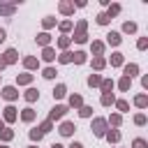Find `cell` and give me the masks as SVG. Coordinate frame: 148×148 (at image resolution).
Segmentation results:
<instances>
[{
	"label": "cell",
	"instance_id": "3",
	"mask_svg": "<svg viewBox=\"0 0 148 148\" xmlns=\"http://www.w3.org/2000/svg\"><path fill=\"white\" fill-rule=\"evenodd\" d=\"M86 25H88L86 21H79L76 32H74V42H79V44H81V42H86V39H88V35H86Z\"/></svg>",
	"mask_w": 148,
	"mask_h": 148
},
{
	"label": "cell",
	"instance_id": "33",
	"mask_svg": "<svg viewBox=\"0 0 148 148\" xmlns=\"http://www.w3.org/2000/svg\"><path fill=\"white\" fill-rule=\"evenodd\" d=\"M109 123H111V125H113V127H118V125H120V123H123V118H120V113H113V116H111V118H109Z\"/></svg>",
	"mask_w": 148,
	"mask_h": 148
},
{
	"label": "cell",
	"instance_id": "2",
	"mask_svg": "<svg viewBox=\"0 0 148 148\" xmlns=\"http://www.w3.org/2000/svg\"><path fill=\"white\" fill-rule=\"evenodd\" d=\"M92 132H95V136H104L106 134V120L104 118H95L92 120Z\"/></svg>",
	"mask_w": 148,
	"mask_h": 148
},
{
	"label": "cell",
	"instance_id": "40",
	"mask_svg": "<svg viewBox=\"0 0 148 148\" xmlns=\"http://www.w3.org/2000/svg\"><path fill=\"white\" fill-rule=\"evenodd\" d=\"M58 46H60V49H67V46H69V37H60V39H58Z\"/></svg>",
	"mask_w": 148,
	"mask_h": 148
},
{
	"label": "cell",
	"instance_id": "23",
	"mask_svg": "<svg viewBox=\"0 0 148 148\" xmlns=\"http://www.w3.org/2000/svg\"><path fill=\"white\" fill-rule=\"evenodd\" d=\"M130 86H132V79H127V76H123V79L118 81V88H120V90H130Z\"/></svg>",
	"mask_w": 148,
	"mask_h": 148
},
{
	"label": "cell",
	"instance_id": "37",
	"mask_svg": "<svg viewBox=\"0 0 148 148\" xmlns=\"http://www.w3.org/2000/svg\"><path fill=\"white\" fill-rule=\"evenodd\" d=\"M58 60H60V62H72V53H69V51H65L62 56H58Z\"/></svg>",
	"mask_w": 148,
	"mask_h": 148
},
{
	"label": "cell",
	"instance_id": "16",
	"mask_svg": "<svg viewBox=\"0 0 148 148\" xmlns=\"http://www.w3.org/2000/svg\"><path fill=\"white\" fill-rule=\"evenodd\" d=\"M69 106H74V109H81V106H83V99H81V95H72V97H69Z\"/></svg>",
	"mask_w": 148,
	"mask_h": 148
},
{
	"label": "cell",
	"instance_id": "29",
	"mask_svg": "<svg viewBox=\"0 0 148 148\" xmlns=\"http://www.w3.org/2000/svg\"><path fill=\"white\" fill-rule=\"evenodd\" d=\"M106 139H109V141H113V143H116V141H118V139H120V132H118V130H111V132H106Z\"/></svg>",
	"mask_w": 148,
	"mask_h": 148
},
{
	"label": "cell",
	"instance_id": "14",
	"mask_svg": "<svg viewBox=\"0 0 148 148\" xmlns=\"http://www.w3.org/2000/svg\"><path fill=\"white\" fill-rule=\"evenodd\" d=\"M49 39H51L49 32H39V35H37V44H39V46H49Z\"/></svg>",
	"mask_w": 148,
	"mask_h": 148
},
{
	"label": "cell",
	"instance_id": "45",
	"mask_svg": "<svg viewBox=\"0 0 148 148\" xmlns=\"http://www.w3.org/2000/svg\"><path fill=\"white\" fill-rule=\"evenodd\" d=\"M136 46H139V49H146V46H148V39H146V37H141V39H139V44H136Z\"/></svg>",
	"mask_w": 148,
	"mask_h": 148
},
{
	"label": "cell",
	"instance_id": "27",
	"mask_svg": "<svg viewBox=\"0 0 148 148\" xmlns=\"http://www.w3.org/2000/svg\"><path fill=\"white\" fill-rule=\"evenodd\" d=\"M99 83H102L99 74H90V76H88V86H99Z\"/></svg>",
	"mask_w": 148,
	"mask_h": 148
},
{
	"label": "cell",
	"instance_id": "28",
	"mask_svg": "<svg viewBox=\"0 0 148 148\" xmlns=\"http://www.w3.org/2000/svg\"><path fill=\"white\" fill-rule=\"evenodd\" d=\"M14 136V132L12 130H0V141H9Z\"/></svg>",
	"mask_w": 148,
	"mask_h": 148
},
{
	"label": "cell",
	"instance_id": "34",
	"mask_svg": "<svg viewBox=\"0 0 148 148\" xmlns=\"http://www.w3.org/2000/svg\"><path fill=\"white\" fill-rule=\"evenodd\" d=\"M132 148H148V143H146V139H134Z\"/></svg>",
	"mask_w": 148,
	"mask_h": 148
},
{
	"label": "cell",
	"instance_id": "38",
	"mask_svg": "<svg viewBox=\"0 0 148 148\" xmlns=\"http://www.w3.org/2000/svg\"><path fill=\"white\" fill-rule=\"evenodd\" d=\"M42 76H44V79H53V76H56V69H53V67H46Z\"/></svg>",
	"mask_w": 148,
	"mask_h": 148
},
{
	"label": "cell",
	"instance_id": "7",
	"mask_svg": "<svg viewBox=\"0 0 148 148\" xmlns=\"http://www.w3.org/2000/svg\"><path fill=\"white\" fill-rule=\"evenodd\" d=\"M60 134H62V136H72V134H74V123H69V120L62 123V125H60Z\"/></svg>",
	"mask_w": 148,
	"mask_h": 148
},
{
	"label": "cell",
	"instance_id": "48",
	"mask_svg": "<svg viewBox=\"0 0 148 148\" xmlns=\"http://www.w3.org/2000/svg\"><path fill=\"white\" fill-rule=\"evenodd\" d=\"M0 42H5V30L0 28Z\"/></svg>",
	"mask_w": 148,
	"mask_h": 148
},
{
	"label": "cell",
	"instance_id": "8",
	"mask_svg": "<svg viewBox=\"0 0 148 148\" xmlns=\"http://www.w3.org/2000/svg\"><path fill=\"white\" fill-rule=\"evenodd\" d=\"M23 65H25V69H37L39 67V60L32 58V56H28V58H23Z\"/></svg>",
	"mask_w": 148,
	"mask_h": 148
},
{
	"label": "cell",
	"instance_id": "17",
	"mask_svg": "<svg viewBox=\"0 0 148 148\" xmlns=\"http://www.w3.org/2000/svg\"><path fill=\"white\" fill-rule=\"evenodd\" d=\"M72 60H74L76 65H81V62H86V53H83V51H74V53H72Z\"/></svg>",
	"mask_w": 148,
	"mask_h": 148
},
{
	"label": "cell",
	"instance_id": "49",
	"mask_svg": "<svg viewBox=\"0 0 148 148\" xmlns=\"http://www.w3.org/2000/svg\"><path fill=\"white\" fill-rule=\"evenodd\" d=\"M51 148H62V146H60V143H53V146H51Z\"/></svg>",
	"mask_w": 148,
	"mask_h": 148
},
{
	"label": "cell",
	"instance_id": "6",
	"mask_svg": "<svg viewBox=\"0 0 148 148\" xmlns=\"http://www.w3.org/2000/svg\"><path fill=\"white\" fill-rule=\"evenodd\" d=\"M2 60H5L7 65H12V62H16V60H18V53H16L14 49H7V51H5V56H2Z\"/></svg>",
	"mask_w": 148,
	"mask_h": 148
},
{
	"label": "cell",
	"instance_id": "31",
	"mask_svg": "<svg viewBox=\"0 0 148 148\" xmlns=\"http://www.w3.org/2000/svg\"><path fill=\"white\" fill-rule=\"evenodd\" d=\"M134 104H136V106H141V109H143V106H146V104H148V97H146V95H139V97H136V99H134Z\"/></svg>",
	"mask_w": 148,
	"mask_h": 148
},
{
	"label": "cell",
	"instance_id": "42",
	"mask_svg": "<svg viewBox=\"0 0 148 148\" xmlns=\"http://www.w3.org/2000/svg\"><path fill=\"white\" fill-rule=\"evenodd\" d=\"M134 123H136V125H146V116H143V113H136V116H134Z\"/></svg>",
	"mask_w": 148,
	"mask_h": 148
},
{
	"label": "cell",
	"instance_id": "19",
	"mask_svg": "<svg viewBox=\"0 0 148 148\" xmlns=\"http://www.w3.org/2000/svg\"><path fill=\"white\" fill-rule=\"evenodd\" d=\"M60 12L62 14H72L74 12V2H60Z\"/></svg>",
	"mask_w": 148,
	"mask_h": 148
},
{
	"label": "cell",
	"instance_id": "50",
	"mask_svg": "<svg viewBox=\"0 0 148 148\" xmlns=\"http://www.w3.org/2000/svg\"><path fill=\"white\" fill-rule=\"evenodd\" d=\"M0 130H5V127H2V120H0Z\"/></svg>",
	"mask_w": 148,
	"mask_h": 148
},
{
	"label": "cell",
	"instance_id": "41",
	"mask_svg": "<svg viewBox=\"0 0 148 148\" xmlns=\"http://www.w3.org/2000/svg\"><path fill=\"white\" fill-rule=\"evenodd\" d=\"M116 106H118L120 111H127V109H130V104H127L125 99H118V102H116Z\"/></svg>",
	"mask_w": 148,
	"mask_h": 148
},
{
	"label": "cell",
	"instance_id": "24",
	"mask_svg": "<svg viewBox=\"0 0 148 148\" xmlns=\"http://www.w3.org/2000/svg\"><path fill=\"white\" fill-rule=\"evenodd\" d=\"M113 102H116L113 92H104V95H102V104H104V106H109V104H113Z\"/></svg>",
	"mask_w": 148,
	"mask_h": 148
},
{
	"label": "cell",
	"instance_id": "36",
	"mask_svg": "<svg viewBox=\"0 0 148 148\" xmlns=\"http://www.w3.org/2000/svg\"><path fill=\"white\" fill-rule=\"evenodd\" d=\"M123 30H125V32H136V23H132V21H127V23L123 25Z\"/></svg>",
	"mask_w": 148,
	"mask_h": 148
},
{
	"label": "cell",
	"instance_id": "13",
	"mask_svg": "<svg viewBox=\"0 0 148 148\" xmlns=\"http://www.w3.org/2000/svg\"><path fill=\"white\" fill-rule=\"evenodd\" d=\"M14 9H16V5L12 2V5H7V2H0V14H14Z\"/></svg>",
	"mask_w": 148,
	"mask_h": 148
},
{
	"label": "cell",
	"instance_id": "9",
	"mask_svg": "<svg viewBox=\"0 0 148 148\" xmlns=\"http://www.w3.org/2000/svg\"><path fill=\"white\" fill-rule=\"evenodd\" d=\"M120 39H123V37H120V32H109V35H106V42H109L111 46H118V44H120Z\"/></svg>",
	"mask_w": 148,
	"mask_h": 148
},
{
	"label": "cell",
	"instance_id": "1",
	"mask_svg": "<svg viewBox=\"0 0 148 148\" xmlns=\"http://www.w3.org/2000/svg\"><path fill=\"white\" fill-rule=\"evenodd\" d=\"M51 127H53V123H51V120H44L42 125H37L35 130H30V139H32V141H39V139H42Z\"/></svg>",
	"mask_w": 148,
	"mask_h": 148
},
{
	"label": "cell",
	"instance_id": "46",
	"mask_svg": "<svg viewBox=\"0 0 148 148\" xmlns=\"http://www.w3.org/2000/svg\"><path fill=\"white\" fill-rule=\"evenodd\" d=\"M2 67H7V62H5V60H2V56H0V69H2Z\"/></svg>",
	"mask_w": 148,
	"mask_h": 148
},
{
	"label": "cell",
	"instance_id": "11",
	"mask_svg": "<svg viewBox=\"0 0 148 148\" xmlns=\"http://www.w3.org/2000/svg\"><path fill=\"white\" fill-rule=\"evenodd\" d=\"M32 81V74H16V83L18 86H28Z\"/></svg>",
	"mask_w": 148,
	"mask_h": 148
},
{
	"label": "cell",
	"instance_id": "15",
	"mask_svg": "<svg viewBox=\"0 0 148 148\" xmlns=\"http://www.w3.org/2000/svg\"><path fill=\"white\" fill-rule=\"evenodd\" d=\"M23 97H25V102H35V99H37V97H39V92H37V90H35V88H28V90H25V95H23Z\"/></svg>",
	"mask_w": 148,
	"mask_h": 148
},
{
	"label": "cell",
	"instance_id": "4",
	"mask_svg": "<svg viewBox=\"0 0 148 148\" xmlns=\"http://www.w3.org/2000/svg\"><path fill=\"white\" fill-rule=\"evenodd\" d=\"M65 113H67V106L58 104V106H53V109H51V113H49V120H51V123H53V120H60Z\"/></svg>",
	"mask_w": 148,
	"mask_h": 148
},
{
	"label": "cell",
	"instance_id": "44",
	"mask_svg": "<svg viewBox=\"0 0 148 148\" xmlns=\"http://www.w3.org/2000/svg\"><path fill=\"white\" fill-rule=\"evenodd\" d=\"M60 30H62V32L72 30V21H62V23H60Z\"/></svg>",
	"mask_w": 148,
	"mask_h": 148
},
{
	"label": "cell",
	"instance_id": "25",
	"mask_svg": "<svg viewBox=\"0 0 148 148\" xmlns=\"http://www.w3.org/2000/svg\"><path fill=\"white\" fill-rule=\"evenodd\" d=\"M104 65H106V60H104L102 56H97V58H92V67H95V69H102Z\"/></svg>",
	"mask_w": 148,
	"mask_h": 148
},
{
	"label": "cell",
	"instance_id": "22",
	"mask_svg": "<svg viewBox=\"0 0 148 148\" xmlns=\"http://www.w3.org/2000/svg\"><path fill=\"white\" fill-rule=\"evenodd\" d=\"M99 86H102V95H104V92H111V90H113V81H109V79H104V81H102Z\"/></svg>",
	"mask_w": 148,
	"mask_h": 148
},
{
	"label": "cell",
	"instance_id": "18",
	"mask_svg": "<svg viewBox=\"0 0 148 148\" xmlns=\"http://www.w3.org/2000/svg\"><path fill=\"white\" fill-rule=\"evenodd\" d=\"M21 118H23L25 123H32V120H35V111H32V109H23V113H21Z\"/></svg>",
	"mask_w": 148,
	"mask_h": 148
},
{
	"label": "cell",
	"instance_id": "10",
	"mask_svg": "<svg viewBox=\"0 0 148 148\" xmlns=\"http://www.w3.org/2000/svg\"><path fill=\"white\" fill-rule=\"evenodd\" d=\"M42 58H44L46 62H51V60H56V51H53L51 46H44V53H42Z\"/></svg>",
	"mask_w": 148,
	"mask_h": 148
},
{
	"label": "cell",
	"instance_id": "51",
	"mask_svg": "<svg viewBox=\"0 0 148 148\" xmlns=\"http://www.w3.org/2000/svg\"><path fill=\"white\" fill-rule=\"evenodd\" d=\"M0 148H7V146H2V143H0Z\"/></svg>",
	"mask_w": 148,
	"mask_h": 148
},
{
	"label": "cell",
	"instance_id": "35",
	"mask_svg": "<svg viewBox=\"0 0 148 148\" xmlns=\"http://www.w3.org/2000/svg\"><path fill=\"white\" fill-rule=\"evenodd\" d=\"M118 12H120V5H111V7H109V12H106V16L111 18V16H116Z\"/></svg>",
	"mask_w": 148,
	"mask_h": 148
},
{
	"label": "cell",
	"instance_id": "26",
	"mask_svg": "<svg viewBox=\"0 0 148 148\" xmlns=\"http://www.w3.org/2000/svg\"><path fill=\"white\" fill-rule=\"evenodd\" d=\"M102 51H104V44L102 42H92V53L95 56H102Z\"/></svg>",
	"mask_w": 148,
	"mask_h": 148
},
{
	"label": "cell",
	"instance_id": "47",
	"mask_svg": "<svg viewBox=\"0 0 148 148\" xmlns=\"http://www.w3.org/2000/svg\"><path fill=\"white\" fill-rule=\"evenodd\" d=\"M69 148H83V146H81V143H76V141H74V143H72V146H69Z\"/></svg>",
	"mask_w": 148,
	"mask_h": 148
},
{
	"label": "cell",
	"instance_id": "43",
	"mask_svg": "<svg viewBox=\"0 0 148 148\" xmlns=\"http://www.w3.org/2000/svg\"><path fill=\"white\" fill-rule=\"evenodd\" d=\"M97 23H99V25H106V23H109V16H106V14H99V16H97Z\"/></svg>",
	"mask_w": 148,
	"mask_h": 148
},
{
	"label": "cell",
	"instance_id": "5",
	"mask_svg": "<svg viewBox=\"0 0 148 148\" xmlns=\"http://www.w3.org/2000/svg\"><path fill=\"white\" fill-rule=\"evenodd\" d=\"M2 97L9 99V102H14V99L18 97V90H16L14 86H5V88H2Z\"/></svg>",
	"mask_w": 148,
	"mask_h": 148
},
{
	"label": "cell",
	"instance_id": "20",
	"mask_svg": "<svg viewBox=\"0 0 148 148\" xmlns=\"http://www.w3.org/2000/svg\"><path fill=\"white\" fill-rule=\"evenodd\" d=\"M111 65L113 67H120L123 65V53H111Z\"/></svg>",
	"mask_w": 148,
	"mask_h": 148
},
{
	"label": "cell",
	"instance_id": "32",
	"mask_svg": "<svg viewBox=\"0 0 148 148\" xmlns=\"http://www.w3.org/2000/svg\"><path fill=\"white\" fill-rule=\"evenodd\" d=\"M90 113H92V106H81V109H79V116H81V118H88Z\"/></svg>",
	"mask_w": 148,
	"mask_h": 148
},
{
	"label": "cell",
	"instance_id": "12",
	"mask_svg": "<svg viewBox=\"0 0 148 148\" xmlns=\"http://www.w3.org/2000/svg\"><path fill=\"white\" fill-rule=\"evenodd\" d=\"M5 120H7V123H14V120H16V109H14V106H7V109H5Z\"/></svg>",
	"mask_w": 148,
	"mask_h": 148
},
{
	"label": "cell",
	"instance_id": "39",
	"mask_svg": "<svg viewBox=\"0 0 148 148\" xmlns=\"http://www.w3.org/2000/svg\"><path fill=\"white\" fill-rule=\"evenodd\" d=\"M53 25H56V18H51V16H46V18H44V28L49 30V28H53Z\"/></svg>",
	"mask_w": 148,
	"mask_h": 148
},
{
	"label": "cell",
	"instance_id": "21",
	"mask_svg": "<svg viewBox=\"0 0 148 148\" xmlns=\"http://www.w3.org/2000/svg\"><path fill=\"white\" fill-rule=\"evenodd\" d=\"M136 72H139V67H136V65H125V76H127V79H132Z\"/></svg>",
	"mask_w": 148,
	"mask_h": 148
},
{
	"label": "cell",
	"instance_id": "30",
	"mask_svg": "<svg viewBox=\"0 0 148 148\" xmlns=\"http://www.w3.org/2000/svg\"><path fill=\"white\" fill-rule=\"evenodd\" d=\"M65 90H67V88H65L62 83H60V86H56V88H53V97H62V95H65Z\"/></svg>",
	"mask_w": 148,
	"mask_h": 148
}]
</instances>
